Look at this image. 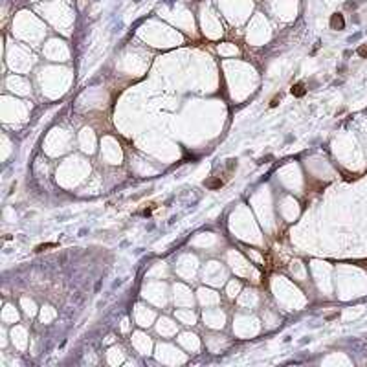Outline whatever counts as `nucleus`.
Here are the masks:
<instances>
[{
    "label": "nucleus",
    "mask_w": 367,
    "mask_h": 367,
    "mask_svg": "<svg viewBox=\"0 0 367 367\" xmlns=\"http://www.w3.org/2000/svg\"><path fill=\"white\" fill-rule=\"evenodd\" d=\"M358 53H360L362 57H367V46H362V48L358 50Z\"/></svg>",
    "instance_id": "423d86ee"
},
{
    "label": "nucleus",
    "mask_w": 367,
    "mask_h": 367,
    "mask_svg": "<svg viewBox=\"0 0 367 367\" xmlns=\"http://www.w3.org/2000/svg\"><path fill=\"white\" fill-rule=\"evenodd\" d=\"M279 99H281V96H275V97L270 101V107H272V109H274V107H277V105H279Z\"/></svg>",
    "instance_id": "20e7f679"
},
{
    "label": "nucleus",
    "mask_w": 367,
    "mask_h": 367,
    "mask_svg": "<svg viewBox=\"0 0 367 367\" xmlns=\"http://www.w3.org/2000/svg\"><path fill=\"white\" fill-rule=\"evenodd\" d=\"M50 246H55V244H40V246L35 248V252H42V250H46V248H50Z\"/></svg>",
    "instance_id": "39448f33"
},
{
    "label": "nucleus",
    "mask_w": 367,
    "mask_h": 367,
    "mask_svg": "<svg viewBox=\"0 0 367 367\" xmlns=\"http://www.w3.org/2000/svg\"><path fill=\"white\" fill-rule=\"evenodd\" d=\"M222 184H224L222 180H217V178H215V180H206L204 185L209 187V189H217V187H222Z\"/></svg>",
    "instance_id": "7ed1b4c3"
},
{
    "label": "nucleus",
    "mask_w": 367,
    "mask_h": 367,
    "mask_svg": "<svg viewBox=\"0 0 367 367\" xmlns=\"http://www.w3.org/2000/svg\"><path fill=\"white\" fill-rule=\"evenodd\" d=\"M330 24H332V28H343V19H341V15H334L332 17V20H330Z\"/></svg>",
    "instance_id": "f03ea898"
},
{
    "label": "nucleus",
    "mask_w": 367,
    "mask_h": 367,
    "mask_svg": "<svg viewBox=\"0 0 367 367\" xmlns=\"http://www.w3.org/2000/svg\"><path fill=\"white\" fill-rule=\"evenodd\" d=\"M292 94L295 97H303L305 94H307V88H305V85L303 83H297V85H294L292 86Z\"/></svg>",
    "instance_id": "f257e3e1"
}]
</instances>
